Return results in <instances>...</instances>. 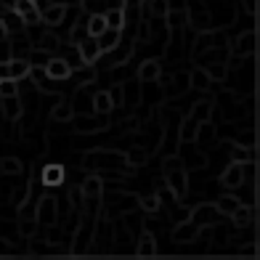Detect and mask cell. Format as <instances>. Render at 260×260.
I'll return each instance as SVG.
<instances>
[{
  "label": "cell",
  "mask_w": 260,
  "mask_h": 260,
  "mask_svg": "<svg viewBox=\"0 0 260 260\" xmlns=\"http://www.w3.org/2000/svg\"><path fill=\"white\" fill-rule=\"evenodd\" d=\"M0 106H3V114L8 117V120H16V117L21 114V106H19V99L16 96H8L0 101Z\"/></svg>",
  "instance_id": "obj_11"
},
{
  "label": "cell",
  "mask_w": 260,
  "mask_h": 260,
  "mask_svg": "<svg viewBox=\"0 0 260 260\" xmlns=\"http://www.w3.org/2000/svg\"><path fill=\"white\" fill-rule=\"evenodd\" d=\"M146 159V151H141V149H136L133 154H130V162H144Z\"/></svg>",
  "instance_id": "obj_32"
},
{
  "label": "cell",
  "mask_w": 260,
  "mask_h": 260,
  "mask_svg": "<svg viewBox=\"0 0 260 260\" xmlns=\"http://www.w3.org/2000/svg\"><path fill=\"white\" fill-rule=\"evenodd\" d=\"M151 11H154L157 16H165L168 14V3H165V0H154V3H151Z\"/></svg>",
  "instance_id": "obj_30"
},
{
  "label": "cell",
  "mask_w": 260,
  "mask_h": 260,
  "mask_svg": "<svg viewBox=\"0 0 260 260\" xmlns=\"http://www.w3.org/2000/svg\"><path fill=\"white\" fill-rule=\"evenodd\" d=\"M141 207H144L146 212H157L159 210V197H141Z\"/></svg>",
  "instance_id": "obj_28"
},
{
  "label": "cell",
  "mask_w": 260,
  "mask_h": 260,
  "mask_svg": "<svg viewBox=\"0 0 260 260\" xmlns=\"http://www.w3.org/2000/svg\"><path fill=\"white\" fill-rule=\"evenodd\" d=\"M194 234H197V223H191V226H181L178 231H175V242H186V239H194Z\"/></svg>",
  "instance_id": "obj_26"
},
{
  "label": "cell",
  "mask_w": 260,
  "mask_h": 260,
  "mask_svg": "<svg viewBox=\"0 0 260 260\" xmlns=\"http://www.w3.org/2000/svg\"><path fill=\"white\" fill-rule=\"evenodd\" d=\"M0 24H3L6 29H19V27H21V16L16 14V11H14V14H6Z\"/></svg>",
  "instance_id": "obj_27"
},
{
  "label": "cell",
  "mask_w": 260,
  "mask_h": 260,
  "mask_svg": "<svg viewBox=\"0 0 260 260\" xmlns=\"http://www.w3.org/2000/svg\"><path fill=\"white\" fill-rule=\"evenodd\" d=\"M99 48H101V53L104 51H114V45L120 43V29H112V27H106L101 35H99Z\"/></svg>",
  "instance_id": "obj_7"
},
{
  "label": "cell",
  "mask_w": 260,
  "mask_h": 260,
  "mask_svg": "<svg viewBox=\"0 0 260 260\" xmlns=\"http://www.w3.org/2000/svg\"><path fill=\"white\" fill-rule=\"evenodd\" d=\"M231 218H234V223H239V226H244V223L252 218V210H250V207H242V205H239V207H236V210L231 212Z\"/></svg>",
  "instance_id": "obj_25"
},
{
  "label": "cell",
  "mask_w": 260,
  "mask_h": 260,
  "mask_svg": "<svg viewBox=\"0 0 260 260\" xmlns=\"http://www.w3.org/2000/svg\"><path fill=\"white\" fill-rule=\"evenodd\" d=\"M72 72V67L67 64V58H48V64H45V77L48 80H64L69 77Z\"/></svg>",
  "instance_id": "obj_2"
},
{
  "label": "cell",
  "mask_w": 260,
  "mask_h": 260,
  "mask_svg": "<svg viewBox=\"0 0 260 260\" xmlns=\"http://www.w3.org/2000/svg\"><path fill=\"white\" fill-rule=\"evenodd\" d=\"M72 112H75V109H72V104H67V101H64V104H58L56 109H53V120H61V122H67L69 117H72Z\"/></svg>",
  "instance_id": "obj_23"
},
{
  "label": "cell",
  "mask_w": 260,
  "mask_h": 260,
  "mask_svg": "<svg viewBox=\"0 0 260 260\" xmlns=\"http://www.w3.org/2000/svg\"><path fill=\"white\" fill-rule=\"evenodd\" d=\"M122 8H109L104 14V19H106V27H112V29H120L122 27Z\"/></svg>",
  "instance_id": "obj_15"
},
{
  "label": "cell",
  "mask_w": 260,
  "mask_h": 260,
  "mask_svg": "<svg viewBox=\"0 0 260 260\" xmlns=\"http://www.w3.org/2000/svg\"><path fill=\"white\" fill-rule=\"evenodd\" d=\"M0 114H3V106H0Z\"/></svg>",
  "instance_id": "obj_34"
},
{
  "label": "cell",
  "mask_w": 260,
  "mask_h": 260,
  "mask_svg": "<svg viewBox=\"0 0 260 260\" xmlns=\"http://www.w3.org/2000/svg\"><path fill=\"white\" fill-rule=\"evenodd\" d=\"M19 96V82L16 80H0V99Z\"/></svg>",
  "instance_id": "obj_19"
},
{
  "label": "cell",
  "mask_w": 260,
  "mask_h": 260,
  "mask_svg": "<svg viewBox=\"0 0 260 260\" xmlns=\"http://www.w3.org/2000/svg\"><path fill=\"white\" fill-rule=\"evenodd\" d=\"M101 127H106L104 120H82V122L77 125L80 133H96V130H101Z\"/></svg>",
  "instance_id": "obj_22"
},
{
  "label": "cell",
  "mask_w": 260,
  "mask_h": 260,
  "mask_svg": "<svg viewBox=\"0 0 260 260\" xmlns=\"http://www.w3.org/2000/svg\"><path fill=\"white\" fill-rule=\"evenodd\" d=\"M141 80H146V82H154L159 77V64L157 61H146L144 67H141V72H138Z\"/></svg>",
  "instance_id": "obj_14"
},
{
  "label": "cell",
  "mask_w": 260,
  "mask_h": 260,
  "mask_svg": "<svg viewBox=\"0 0 260 260\" xmlns=\"http://www.w3.org/2000/svg\"><path fill=\"white\" fill-rule=\"evenodd\" d=\"M165 16L170 19V27H181L183 21H186V14H183V11H173V14H165Z\"/></svg>",
  "instance_id": "obj_29"
},
{
  "label": "cell",
  "mask_w": 260,
  "mask_h": 260,
  "mask_svg": "<svg viewBox=\"0 0 260 260\" xmlns=\"http://www.w3.org/2000/svg\"><path fill=\"white\" fill-rule=\"evenodd\" d=\"M255 48V35L252 32H244L242 38H239V45H236V51L239 53H250Z\"/></svg>",
  "instance_id": "obj_21"
},
{
  "label": "cell",
  "mask_w": 260,
  "mask_h": 260,
  "mask_svg": "<svg viewBox=\"0 0 260 260\" xmlns=\"http://www.w3.org/2000/svg\"><path fill=\"white\" fill-rule=\"evenodd\" d=\"M64 14H67L64 6H51L48 11H43V19L48 21V24H58V21L64 19Z\"/></svg>",
  "instance_id": "obj_16"
},
{
  "label": "cell",
  "mask_w": 260,
  "mask_h": 260,
  "mask_svg": "<svg viewBox=\"0 0 260 260\" xmlns=\"http://www.w3.org/2000/svg\"><path fill=\"white\" fill-rule=\"evenodd\" d=\"M0 168H3V173H8V175H16V173H21V162L16 157H6L3 162H0Z\"/></svg>",
  "instance_id": "obj_24"
},
{
  "label": "cell",
  "mask_w": 260,
  "mask_h": 260,
  "mask_svg": "<svg viewBox=\"0 0 260 260\" xmlns=\"http://www.w3.org/2000/svg\"><path fill=\"white\" fill-rule=\"evenodd\" d=\"M14 11L27 21V24H35L38 21V6H35V0H14Z\"/></svg>",
  "instance_id": "obj_3"
},
{
  "label": "cell",
  "mask_w": 260,
  "mask_h": 260,
  "mask_svg": "<svg viewBox=\"0 0 260 260\" xmlns=\"http://www.w3.org/2000/svg\"><path fill=\"white\" fill-rule=\"evenodd\" d=\"M191 82H194V88H199V90H205V88H210V82H212V77L205 72V69H194V75H191Z\"/></svg>",
  "instance_id": "obj_18"
},
{
  "label": "cell",
  "mask_w": 260,
  "mask_h": 260,
  "mask_svg": "<svg viewBox=\"0 0 260 260\" xmlns=\"http://www.w3.org/2000/svg\"><path fill=\"white\" fill-rule=\"evenodd\" d=\"M223 186L226 188H239L242 181H244V165H231V168L223 173Z\"/></svg>",
  "instance_id": "obj_6"
},
{
  "label": "cell",
  "mask_w": 260,
  "mask_h": 260,
  "mask_svg": "<svg viewBox=\"0 0 260 260\" xmlns=\"http://www.w3.org/2000/svg\"><path fill=\"white\" fill-rule=\"evenodd\" d=\"M112 96L109 93H96V96H93V112L96 114H106V112H112Z\"/></svg>",
  "instance_id": "obj_9"
},
{
  "label": "cell",
  "mask_w": 260,
  "mask_h": 260,
  "mask_svg": "<svg viewBox=\"0 0 260 260\" xmlns=\"http://www.w3.org/2000/svg\"><path fill=\"white\" fill-rule=\"evenodd\" d=\"M29 58H32V64H48V51H40V53L35 51Z\"/></svg>",
  "instance_id": "obj_31"
},
{
  "label": "cell",
  "mask_w": 260,
  "mask_h": 260,
  "mask_svg": "<svg viewBox=\"0 0 260 260\" xmlns=\"http://www.w3.org/2000/svg\"><path fill=\"white\" fill-rule=\"evenodd\" d=\"M58 220V212H56V199L53 197H43L40 205H38V226H51V223Z\"/></svg>",
  "instance_id": "obj_1"
},
{
  "label": "cell",
  "mask_w": 260,
  "mask_h": 260,
  "mask_svg": "<svg viewBox=\"0 0 260 260\" xmlns=\"http://www.w3.org/2000/svg\"><path fill=\"white\" fill-rule=\"evenodd\" d=\"M40 181H43V186H48V188L61 186V181H64V168H61V165H45Z\"/></svg>",
  "instance_id": "obj_4"
},
{
  "label": "cell",
  "mask_w": 260,
  "mask_h": 260,
  "mask_svg": "<svg viewBox=\"0 0 260 260\" xmlns=\"http://www.w3.org/2000/svg\"><path fill=\"white\" fill-rule=\"evenodd\" d=\"M191 117H194L197 122H205L207 117H210V101H197V106H194Z\"/></svg>",
  "instance_id": "obj_20"
},
{
  "label": "cell",
  "mask_w": 260,
  "mask_h": 260,
  "mask_svg": "<svg viewBox=\"0 0 260 260\" xmlns=\"http://www.w3.org/2000/svg\"><path fill=\"white\" fill-rule=\"evenodd\" d=\"M99 191H101V178H88L85 183H82V188H80V194H82V199H96L99 197Z\"/></svg>",
  "instance_id": "obj_10"
},
{
  "label": "cell",
  "mask_w": 260,
  "mask_h": 260,
  "mask_svg": "<svg viewBox=\"0 0 260 260\" xmlns=\"http://www.w3.org/2000/svg\"><path fill=\"white\" fill-rule=\"evenodd\" d=\"M197 133H199V122L194 120V117H188V120L183 122V127H181V138L183 141H194Z\"/></svg>",
  "instance_id": "obj_17"
},
{
  "label": "cell",
  "mask_w": 260,
  "mask_h": 260,
  "mask_svg": "<svg viewBox=\"0 0 260 260\" xmlns=\"http://www.w3.org/2000/svg\"><path fill=\"white\" fill-rule=\"evenodd\" d=\"M11 252H14V247H11L6 239H0V255H11Z\"/></svg>",
  "instance_id": "obj_33"
},
{
  "label": "cell",
  "mask_w": 260,
  "mask_h": 260,
  "mask_svg": "<svg viewBox=\"0 0 260 260\" xmlns=\"http://www.w3.org/2000/svg\"><path fill=\"white\" fill-rule=\"evenodd\" d=\"M239 207V199L236 197H231V194H226V197H220L218 202H215V210L218 212H223V215H231V212Z\"/></svg>",
  "instance_id": "obj_13"
},
{
  "label": "cell",
  "mask_w": 260,
  "mask_h": 260,
  "mask_svg": "<svg viewBox=\"0 0 260 260\" xmlns=\"http://www.w3.org/2000/svg\"><path fill=\"white\" fill-rule=\"evenodd\" d=\"M104 29H106V19H104V14H93V16L88 19V38H99Z\"/></svg>",
  "instance_id": "obj_12"
},
{
  "label": "cell",
  "mask_w": 260,
  "mask_h": 260,
  "mask_svg": "<svg viewBox=\"0 0 260 260\" xmlns=\"http://www.w3.org/2000/svg\"><path fill=\"white\" fill-rule=\"evenodd\" d=\"M141 257H151L157 252V242H154V236H151L149 231L146 234H141V239H138V250H136Z\"/></svg>",
  "instance_id": "obj_8"
},
{
  "label": "cell",
  "mask_w": 260,
  "mask_h": 260,
  "mask_svg": "<svg viewBox=\"0 0 260 260\" xmlns=\"http://www.w3.org/2000/svg\"><path fill=\"white\" fill-rule=\"evenodd\" d=\"M101 48H99V40L96 38H88V40H80V58L82 64H93L99 58Z\"/></svg>",
  "instance_id": "obj_5"
}]
</instances>
